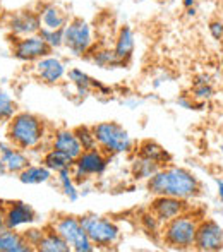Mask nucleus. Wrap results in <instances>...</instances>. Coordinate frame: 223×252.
Instances as JSON below:
<instances>
[{
	"label": "nucleus",
	"instance_id": "1",
	"mask_svg": "<svg viewBox=\"0 0 223 252\" xmlns=\"http://www.w3.org/2000/svg\"><path fill=\"white\" fill-rule=\"evenodd\" d=\"M50 130L47 122L40 115L31 112H16L5 124V141L16 148L34 153L41 148H48ZM47 150H41V155Z\"/></svg>",
	"mask_w": 223,
	"mask_h": 252
},
{
	"label": "nucleus",
	"instance_id": "2",
	"mask_svg": "<svg viewBox=\"0 0 223 252\" xmlns=\"http://www.w3.org/2000/svg\"><path fill=\"white\" fill-rule=\"evenodd\" d=\"M146 189L153 196H172L189 201L199 194L201 184L189 170L165 165L146 180Z\"/></svg>",
	"mask_w": 223,
	"mask_h": 252
},
{
	"label": "nucleus",
	"instance_id": "3",
	"mask_svg": "<svg viewBox=\"0 0 223 252\" xmlns=\"http://www.w3.org/2000/svg\"><path fill=\"white\" fill-rule=\"evenodd\" d=\"M199 220L189 211L168 220L161 225V242L172 249H192L196 240V230Z\"/></svg>",
	"mask_w": 223,
	"mask_h": 252
},
{
	"label": "nucleus",
	"instance_id": "4",
	"mask_svg": "<svg viewBox=\"0 0 223 252\" xmlns=\"http://www.w3.org/2000/svg\"><path fill=\"white\" fill-rule=\"evenodd\" d=\"M79 220L95 249H110L120 242L122 233L113 220L100 215H84Z\"/></svg>",
	"mask_w": 223,
	"mask_h": 252
},
{
	"label": "nucleus",
	"instance_id": "5",
	"mask_svg": "<svg viewBox=\"0 0 223 252\" xmlns=\"http://www.w3.org/2000/svg\"><path fill=\"white\" fill-rule=\"evenodd\" d=\"M98 148L108 156L124 155L132 150V139L129 132L117 122H100L93 126Z\"/></svg>",
	"mask_w": 223,
	"mask_h": 252
},
{
	"label": "nucleus",
	"instance_id": "6",
	"mask_svg": "<svg viewBox=\"0 0 223 252\" xmlns=\"http://www.w3.org/2000/svg\"><path fill=\"white\" fill-rule=\"evenodd\" d=\"M50 226L62 237L70 247V251L76 252H93L95 246L88 237L86 230L81 225V220L74 215H59L52 220Z\"/></svg>",
	"mask_w": 223,
	"mask_h": 252
},
{
	"label": "nucleus",
	"instance_id": "7",
	"mask_svg": "<svg viewBox=\"0 0 223 252\" xmlns=\"http://www.w3.org/2000/svg\"><path fill=\"white\" fill-rule=\"evenodd\" d=\"M95 45L96 43L91 24L81 17H70L64 28V47L72 55L84 57L93 50Z\"/></svg>",
	"mask_w": 223,
	"mask_h": 252
},
{
	"label": "nucleus",
	"instance_id": "8",
	"mask_svg": "<svg viewBox=\"0 0 223 252\" xmlns=\"http://www.w3.org/2000/svg\"><path fill=\"white\" fill-rule=\"evenodd\" d=\"M110 158L112 156L105 155L100 148L86 150V151L81 153V155L74 159V165H72V168H70L77 186H79V184H84L88 179L103 175Z\"/></svg>",
	"mask_w": 223,
	"mask_h": 252
},
{
	"label": "nucleus",
	"instance_id": "9",
	"mask_svg": "<svg viewBox=\"0 0 223 252\" xmlns=\"http://www.w3.org/2000/svg\"><path fill=\"white\" fill-rule=\"evenodd\" d=\"M5 26L10 38L31 36V34H38V31L41 30L40 17H38L36 9H33V7L9 14L5 19Z\"/></svg>",
	"mask_w": 223,
	"mask_h": 252
},
{
	"label": "nucleus",
	"instance_id": "10",
	"mask_svg": "<svg viewBox=\"0 0 223 252\" xmlns=\"http://www.w3.org/2000/svg\"><path fill=\"white\" fill-rule=\"evenodd\" d=\"M10 40H12V55L19 62L34 63L41 57L54 53L52 48L41 40L40 34H31V36H23V38H10Z\"/></svg>",
	"mask_w": 223,
	"mask_h": 252
},
{
	"label": "nucleus",
	"instance_id": "11",
	"mask_svg": "<svg viewBox=\"0 0 223 252\" xmlns=\"http://www.w3.org/2000/svg\"><path fill=\"white\" fill-rule=\"evenodd\" d=\"M3 218L5 228L23 230L36 223L38 215L30 202L24 201H7L3 202Z\"/></svg>",
	"mask_w": 223,
	"mask_h": 252
},
{
	"label": "nucleus",
	"instance_id": "12",
	"mask_svg": "<svg viewBox=\"0 0 223 252\" xmlns=\"http://www.w3.org/2000/svg\"><path fill=\"white\" fill-rule=\"evenodd\" d=\"M194 249L203 252H217L223 249V228L215 220H199L196 230Z\"/></svg>",
	"mask_w": 223,
	"mask_h": 252
},
{
	"label": "nucleus",
	"instance_id": "13",
	"mask_svg": "<svg viewBox=\"0 0 223 252\" xmlns=\"http://www.w3.org/2000/svg\"><path fill=\"white\" fill-rule=\"evenodd\" d=\"M33 76L47 86H55V84L62 83L64 77L67 76L65 63L54 53L45 55L33 63Z\"/></svg>",
	"mask_w": 223,
	"mask_h": 252
},
{
	"label": "nucleus",
	"instance_id": "14",
	"mask_svg": "<svg viewBox=\"0 0 223 252\" xmlns=\"http://www.w3.org/2000/svg\"><path fill=\"white\" fill-rule=\"evenodd\" d=\"M150 211L157 216L158 220L163 223H167L168 220L175 218V216L182 215V213L189 211V204L186 199H179V197L172 196H155L153 202L150 204Z\"/></svg>",
	"mask_w": 223,
	"mask_h": 252
},
{
	"label": "nucleus",
	"instance_id": "15",
	"mask_svg": "<svg viewBox=\"0 0 223 252\" xmlns=\"http://www.w3.org/2000/svg\"><path fill=\"white\" fill-rule=\"evenodd\" d=\"M34 9L40 17L41 28L47 30H64L70 19L69 12L57 2H38Z\"/></svg>",
	"mask_w": 223,
	"mask_h": 252
},
{
	"label": "nucleus",
	"instance_id": "16",
	"mask_svg": "<svg viewBox=\"0 0 223 252\" xmlns=\"http://www.w3.org/2000/svg\"><path fill=\"white\" fill-rule=\"evenodd\" d=\"M0 159L5 165L7 173H12V175H17L19 172H23L28 165L31 163L30 153L21 150V148H16L10 143H0Z\"/></svg>",
	"mask_w": 223,
	"mask_h": 252
},
{
	"label": "nucleus",
	"instance_id": "17",
	"mask_svg": "<svg viewBox=\"0 0 223 252\" xmlns=\"http://www.w3.org/2000/svg\"><path fill=\"white\" fill-rule=\"evenodd\" d=\"M48 146L54 148V150L67 153V155L72 156L74 159L83 153V146H81L74 129H57L54 132H50Z\"/></svg>",
	"mask_w": 223,
	"mask_h": 252
},
{
	"label": "nucleus",
	"instance_id": "18",
	"mask_svg": "<svg viewBox=\"0 0 223 252\" xmlns=\"http://www.w3.org/2000/svg\"><path fill=\"white\" fill-rule=\"evenodd\" d=\"M136 50V36L130 26H120L117 31L115 43H113V52L115 55L122 60L124 63H127L134 55Z\"/></svg>",
	"mask_w": 223,
	"mask_h": 252
},
{
	"label": "nucleus",
	"instance_id": "19",
	"mask_svg": "<svg viewBox=\"0 0 223 252\" xmlns=\"http://www.w3.org/2000/svg\"><path fill=\"white\" fill-rule=\"evenodd\" d=\"M34 251L26 242L21 230L3 228L0 232V252H31Z\"/></svg>",
	"mask_w": 223,
	"mask_h": 252
},
{
	"label": "nucleus",
	"instance_id": "20",
	"mask_svg": "<svg viewBox=\"0 0 223 252\" xmlns=\"http://www.w3.org/2000/svg\"><path fill=\"white\" fill-rule=\"evenodd\" d=\"M17 177H19L21 182L26 184V186H40V184L50 182L54 173H52L41 161H38V163L31 161L23 172L17 173Z\"/></svg>",
	"mask_w": 223,
	"mask_h": 252
},
{
	"label": "nucleus",
	"instance_id": "21",
	"mask_svg": "<svg viewBox=\"0 0 223 252\" xmlns=\"http://www.w3.org/2000/svg\"><path fill=\"white\" fill-rule=\"evenodd\" d=\"M40 161L50 170L52 173H59L62 170H69L74 165V158L69 156L67 153L54 150V148H48L47 151L41 155Z\"/></svg>",
	"mask_w": 223,
	"mask_h": 252
},
{
	"label": "nucleus",
	"instance_id": "22",
	"mask_svg": "<svg viewBox=\"0 0 223 252\" xmlns=\"http://www.w3.org/2000/svg\"><path fill=\"white\" fill-rule=\"evenodd\" d=\"M88 55H90L91 62H93L95 65L101 67V69H117V67L126 65V63L115 55L113 48L110 47H96V45H95L93 50L88 53Z\"/></svg>",
	"mask_w": 223,
	"mask_h": 252
},
{
	"label": "nucleus",
	"instance_id": "23",
	"mask_svg": "<svg viewBox=\"0 0 223 252\" xmlns=\"http://www.w3.org/2000/svg\"><path fill=\"white\" fill-rule=\"evenodd\" d=\"M38 252H69L70 247L67 246V242L52 228L50 225L45 226V233L41 237L40 244L36 246Z\"/></svg>",
	"mask_w": 223,
	"mask_h": 252
},
{
	"label": "nucleus",
	"instance_id": "24",
	"mask_svg": "<svg viewBox=\"0 0 223 252\" xmlns=\"http://www.w3.org/2000/svg\"><path fill=\"white\" fill-rule=\"evenodd\" d=\"M137 155L144 156V158H148V159H153V161H157L158 165H161V166H165L170 161V155L167 153V150H165L163 146H160L157 141H151V139H146V141H143V143H139V146H137Z\"/></svg>",
	"mask_w": 223,
	"mask_h": 252
},
{
	"label": "nucleus",
	"instance_id": "25",
	"mask_svg": "<svg viewBox=\"0 0 223 252\" xmlns=\"http://www.w3.org/2000/svg\"><path fill=\"white\" fill-rule=\"evenodd\" d=\"M161 168V165H158L153 159H148L144 156H136V159L132 161V166H130V172H132V177L137 180H148L150 177H153L158 170Z\"/></svg>",
	"mask_w": 223,
	"mask_h": 252
},
{
	"label": "nucleus",
	"instance_id": "26",
	"mask_svg": "<svg viewBox=\"0 0 223 252\" xmlns=\"http://www.w3.org/2000/svg\"><path fill=\"white\" fill-rule=\"evenodd\" d=\"M67 79L77 90V93L81 96H88L90 93H93V83L95 79L91 76H88L86 72H83L81 69H70L67 70Z\"/></svg>",
	"mask_w": 223,
	"mask_h": 252
},
{
	"label": "nucleus",
	"instance_id": "27",
	"mask_svg": "<svg viewBox=\"0 0 223 252\" xmlns=\"http://www.w3.org/2000/svg\"><path fill=\"white\" fill-rule=\"evenodd\" d=\"M55 177H57V184H59V187L62 189L64 196H65L67 199L72 201V202L79 199V196H81L79 187H77L76 180H74L70 168L69 170H62V172L55 173Z\"/></svg>",
	"mask_w": 223,
	"mask_h": 252
},
{
	"label": "nucleus",
	"instance_id": "28",
	"mask_svg": "<svg viewBox=\"0 0 223 252\" xmlns=\"http://www.w3.org/2000/svg\"><path fill=\"white\" fill-rule=\"evenodd\" d=\"M16 112H17L16 100L5 90L0 88V124H7Z\"/></svg>",
	"mask_w": 223,
	"mask_h": 252
},
{
	"label": "nucleus",
	"instance_id": "29",
	"mask_svg": "<svg viewBox=\"0 0 223 252\" xmlns=\"http://www.w3.org/2000/svg\"><path fill=\"white\" fill-rule=\"evenodd\" d=\"M74 132H76L77 139H79L81 146H83V151L98 148L96 137H95V132H93V127L79 126V127H76V129H74Z\"/></svg>",
	"mask_w": 223,
	"mask_h": 252
},
{
	"label": "nucleus",
	"instance_id": "30",
	"mask_svg": "<svg viewBox=\"0 0 223 252\" xmlns=\"http://www.w3.org/2000/svg\"><path fill=\"white\" fill-rule=\"evenodd\" d=\"M38 34H40L41 40L52 48V52L64 47V30H47V28H41V30L38 31Z\"/></svg>",
	"mask_w": 223,
	"mask_h": 252
},
{
	"label": "nucleus",
	"instance_id": "31",
	"mask_svg": "<svg viewBox=\"0 0 223 252\" xmlns=\"http://www.w3.org/2000/svg\"><path fill=\"white\" fill-rule=\"evenodd\" d=\"M21 232H23V235H24V239H26V242L30 244V246L33 247L34 251H36V246L40 244L41 237H43L45 228H34V226L31 225V226H26V228H23Z\"/></svg>",
	"mask_w": 223,
	"mask_h": 252
},
{
	"label": "nucleus",
	"instance_id": "32",
	"mask_svg": "<svg viewBox=\"0 0 223 252\" xmlns=\"http://www.w3.org/2000/svg\"><path fill=\"white\" fill-rule=\"evenodd\" d=\"M141 223H143L144 230H146L148 233H160L161 232V221L151 211L144 213V215L141 216Z\"/></svg>",
	"mask_w": 223,
	"mask_h": 252
},
{
	"label": "nucleus",
	"instance_id": "33",
	"mask_svg": "<svg viewBox=\"0 0 223 252\" xmlns=\"http://www.w3.org/2000/svg\"><path fill=\"white\" fill-rule=\"evenodd\" d=\"M213 96V88L211 84H194V91H192V98L194 100H201L206 101Z\"/></svg>",
	"mask_w": 223,
	"mask_h": 252
},
{
	"label": "nucleus",
	"instance_id": "34",
	"mask_svg": "<svg viewBox=\"0 0 223 252\" xmlns=\"http://www.w3.org/2000/svg\"><path fill=\"white\" fill-rule=\"evenodd\" d=\"M210 33L215 40H223V23L222 21H211L210 23Z\"/></svg>",
	"mask_w": 223,
	"mask_h": 252
},
{
	"label": "nucleus",
	"instance_id": "35",
	"mask_svg": "<svg viewBox=\"0 0 223 252\" xmlns=\"http://www.w3.org/2000/svg\"><path fill=\"white\" fill-rule=\"evenodd\" d=\"M5 228V218H3V201H0V232Z\"/></svg>",
	"mask_w": 223,
	"mask_h": 252
},
{
	"label": "nucleus",
	"instance_id": "36",
	"mask_svg": "<svg viewBox=\"0 0 223 252\" xmlns=\"http://www.w3.org/2000/svg\"><path fill=\"white\" fill-rule=\"evenodd\" d=\"M217 186H218V196L223 201V179H220V177L217 179Z\"/></svg>",
	"mask_w": 223,
	"mask_h": 252
},
{
	"label": "nucleus",
	"instance_id": "37",
	"mask_svg": "<svg viewBox=\"0 0 223 252\" xmlns=\"http://www.w3.org/2000/svg\"><path fill=\"white\" fill-rule=\"evenodd\" d=\"M184 9H191V7H196V0H182Z\"/></svg>",
	"mask_w": 223,
	"mask_h": 252
},
{
	"label": "nucleus",
	"instance_id": "38",
	"mask_svg": "<svg viewBox=\"0 0 223 252\" xmlns=\"http://www.w3.org/2000/svg\"><path fill=\"white\" fill-rule=\"evenodd\" d=\"M222 151H223V148H222Z\"/></svg>",
	"mask_w": 223,
	"mask_h": 252
}]
</instances>
